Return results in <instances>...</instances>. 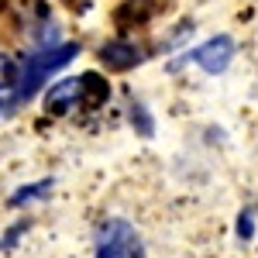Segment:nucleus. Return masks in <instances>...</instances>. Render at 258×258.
<instances>
[{"label": "nucleus", "mask_w": 258, "mask_h": 258, "mask_svg": "<svg viewBox=\"0 0 258 258\" xmlns=\"http://www.w3.org/2000/svg\"><path fill=\"white\" fill-rule=\"evenodd\" d=\"M76 52H80V45H76V41L41 45L38 52H31V55L24 59V66H21L18 90H14L7 100H0V114H11V110L24 107V103H28V100H31L41 86L48 83V76H52V73H59L62 66H69V62L76 59Z\"/></svg>", "instance_id": "f257e3e1"}, {"label": "nucleus", "mask_w": 258, "mask_h": 258, "mask_svg": "<svg viewBox=\"0 0 258 258\" xmlns=\"http://www.w3.org/2000/svg\"><path fill=\"white\" fill-rule=\"evenodd\" d=\"M97 258H148L141 234L120 217H110L97 227V244H93Z\"/></svg>", "instance_id": "f03ea898"}, {"label": "nucleus", "mask_w": 258, "mask_h": 258, "mask_svg": "<svg viewBox=\"0 0 258 258\" xmlns=\"http://www.w3.org/2000/svg\"><path fill=\"white\" fill-rule=\"evenodd\" d=\"M234 52H238V45H234L231 35H214V38H207L203 45L189 48V52L182 55V62L200 66L207 76H220V73H227V66L234 62Z\"/></svg>", "instance_id": "7ed1b4c3"}, {"label": "nucleus", "mask_w": 258, "mask_h": 258, "mask_svg": "<svg viewBox=\"0 0 258 258\" xmlns=\"http://www.w3.org/2000/svg\"><path fill=\"white\" fill-rule=\"evenodd\" d=\"M100 62L110 69V73H127V69H135L145 55H141V48L135 45V41H127V38H110V41H103L100 45Z\"/></svg>", "instance_id": "20e7f679"}, {"label": "nucleus", "mask_w": 258, "mask_h": 258, "mask_svg": "<svg viewBox=\"0 0 258 258\" xmlns=\"http://www.w3.org/2000/svg\"><path fill=\"white\" fill-rule=\"evenodd\" d=\"M73 107H80V76H66V80L52 83L48 86V93H45V110L48 114H69Z\"/></svg>", "instance_id": "39448f33"}, {"label": "nucleus", "mask_w": 258, "mask_h": 258, "mask_svg": "<svg viewBox=\"0 0 258 258\" xmlns=\"http://www.w3.org/2000/svg\"><path fill=\"white\" fill-rule=\"evenodd\" d=\"M107 97H110L107 80H100L97 73H83V76H80V107L97 110V107H103V103H107Z\"/></svg>", "instance_id": "423d86ee"}, {"label": "nucleus", "mask_w": 258, "mask_h": 258, "mask_svg": "<svg viewBox=\"0 0 258 258\" xmlns=\"http://www.w3.org/2000/svg\"><path fill=\"white\" fill-rule=\"evenodd\" d=\"M165 7H169V0H127V4L117 11V21H120V24H124V21L135 24V21H138V24H141V21L162 14Z\"/></svg>", "instance_id": "0eeeda50"}, {"label": "nucleus", "mask_w": 258, "mask_h": 258, "mask_svg": "<svg viewBox=\"0 0 258 258\" xmlns=\"http://www.w3.org/2000/svg\"><path fill=\"white\" fill-rule=\"evenodd\" d=\"M21 83V62L14 55H7V52H0V90H18Z\"/></svg>", "instance_id": "6e6552de"}, {"label": "nucleus", "mask_w": 258, "mask_h": 258, "mask_svg": "<svg viewBox=\"0 0 258 258\" xmlns=\"http://www.w3.org/2000/svg\"><path fill=\"white\" fill-rule=\"evenodd\" d=\"M48 189H52V179H41V182H31V186H21V193L11 197V207H21V203H28V200H35V197H48Z\"/></svg>", "instance_id": "1a4fd4ad"}, {"label": "nucleus", "mask_w": 258, "mask_h": 258, "mask_svg": "<svg viewBox=\"0 0 258 258\" xmlns=\"http://www.w3.org/2000/svg\"><path fill=\"white\" fill-rule=\"evenodd\" d=\"M131 120L138 124V131H141V135H145V138L152 135V117L145 114V107H141V103H131Z\"/></svg>", "instance_id": "9d476101"}, {"label": "nucleus", "mask_w": 258, "mask_h": 258, "mask_svg": "<svg viewBox=\"0 0 258 258\" xmlns=\"http://www.w3.org/2000/svg\"><path fill=\"white\" fill-rule=\"evenodd\" d=\"M251 231H255V224H251V210H244V214H241L238 217V238H251Z\"/></svg>", "instance_id": "9b49d317"}]
</instances>
